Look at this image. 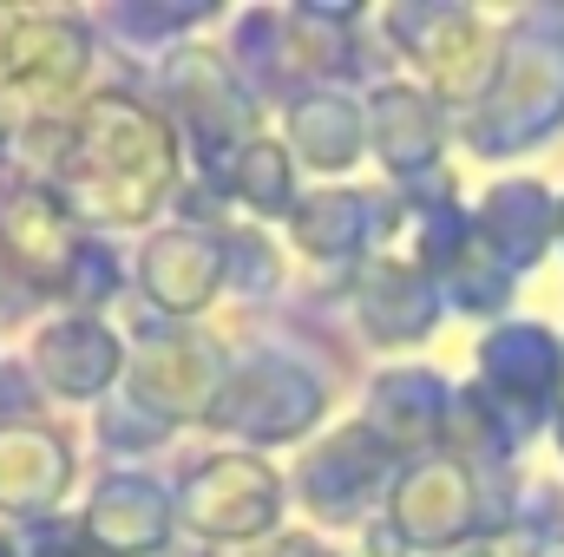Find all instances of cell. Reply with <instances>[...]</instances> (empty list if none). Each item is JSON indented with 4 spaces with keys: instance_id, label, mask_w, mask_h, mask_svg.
<instances>
[{
    "instance_id": "obj_1",
    "label": "cell",
    "mask_w": 564,
    "mask_h": 557,
    "mask_svg": "<svg viewBox=\"0 0 564 557\" xmlns=\"http://www.w3.org/2000/svg\"><path fill=\"white\" fill-rule=\"evenodd\" d=\"M184 505H191L197 532H210V538H250V532H263L276 518V479L263 466H250V459H210V466H197Z\"/></svg>"
},
{
    "instance_id": "obj_2",
    "label": "cell",
    "mask_w": 564,
    "mask_h": 557,
    "mask_svg": "<svg viewBox=\"0 0 564 557\" xmlns=\"http://www.w3.org/2000/svg\"><path fill=\"white\" fill-rule=\"evenodd\" d=\"M322 407V387L282 361H263L250 374L230 381V394L217 401V426H237V433H263V439H282L295 426H308Z\"/></svg>"
},
{
    "instance_id": "obj_3",
    "label": "cell",
    "mask_w": 564,
    "mask_h": 557,
    "mask_svg": "<svg viewBox=\"0 0 564 557\" xmlns=\"http://www.w3.org/2000/svg\"><path fill=\"white\" fill-rule=\"evenodd\" d=\"M40 368H46V381L59 394H99L112 381V368H119V348H112V335L99 321L79 315V321H59V328L40 335Z\"/></svg>"
},
{
    "instance_id": "obj_4",
    "label": "cell",
    "mask_w": 564,
    "mask_h": 557,
    "mask_svg": "<svg viewBox=\"0 0 564 557\" xmlns=\"http://www.w3.org/2000/svg\"><path fill=\"white\" fill-rule=\"evenodd\" d=\"M473 518V485L459 466H426L401 492V532L408 538H453Z\"/></svg>"
},
{
    "instance_id": "obj_5",
    "label": "cell",
    "mask_w": 564,
    "mask_h": 557,
    "mask_svg": "<svg viewBox=\"0 0 564 557\" xmlns=\"http://www.w3.org/2000/svg\"><path fill=\"white\" fill-rule=\"evenodd\" d=\"M93 538L112 551H144L164 538V499L151 479H112L93 499Z\"/></svg>"
},
{
    "instance_id": "obj_6",
    "label": "cell",
    "mask_w": 564,
    "mask_h": 557,
    "mask_svg": "<svg viewBox=\"0 0 564 557\" xmlns=\"http://www.w3.org/2000/svg\"><path fill=\"white\" fill-rule=\"evenodd\" d=\"M217 282V243L204 237H158L151 256H144V288L164 302V308H197Z\"/></svg>"
},
{
    "instance_id": "obj_7",
    "label": "cell",
    "mask_w": 564,
    "mask_h": 557,
    "mask_svg": "<svg viewBox=\"0 0 564 557\" xmlns=\"http://www.w3.org/2000/svg\"><path fill=\"white\" fill-rule=\"evenodd\" d=\"M66 485V452L46 433H0V499L7 505H46Z\"/></svg>"
},
{
    "instance_id": "obj_8",
    "label": "cell",
    "mask_w": 564,
    "mask_h": 557,
    "mask_svg": "<svg viewBox=\"0 0 564 557\" xmlns=\"http://www.w3.org/2000/svg\"><path fill=\"white\" fill-rule=\"evenodd\" d=\"M375 139H381L394 171H421L433 157V112L414 92H381L375 99Z\"/></svg>"
},
{
    "instance_id": "obj_9",
    "label": "cell",
    "mask_w": 564,
    "mask_h": 557,
    "mask_svg": "<svg viewBox=\"0 0 564 557\" xmlns=\"http://www.w3.org/2000/svg\"><path fill=\"white\" fill-rule=\"evenodd\" d=\"M295 139L308 151V164L341 171V164L355 157V144H361V119H355L341 99H308V106L295 112Z\"/></svg>"
},
{
    "instance_id": "obj_10",
    "label": "cell",
    "mask_w": 564,
    "mask_h": 557,
    "mask_svg": "<svg viewBox=\"0 0 564 557\" xmlns=\"http://www.w3.org/2000/svg\"><path fill=\"white\" fill-rule=\"evenodd\" d=\"M486 368L499 381H525V387H552L558 374V348L539 335V328H506L492 348H486Z\"/></svg>"
},
{
    "instance_id": "obj_11",
    "label": "cell",
    "mask_w": 564,
    "mask_h": 557,
    "mask_svg": "<svg viewBox=\"0 0 564 557\" xmlns=\"http://www.w3.org/2000/svg\"><path fill=\"white\" fill-rule=\"evenodd\" d=\"M361 230H368V204L361 197H322L302 217V243L322 250V256H348L361 243Z\"/></svg>"
},
{
    "instance_id": "obj_12",
    "label": "cell",
    "mask_w": 564,
    "mask_h": 557,
    "mask_svg": "<svg viewBox=\"0 0 564 557\" xmlns=\"http://www.w3.org/2000/svg\"><path fill=\"white\" fill-rule=\"evenodd\" d=\"M243 197H257V204H282L289 197V164H282V151H270V144H250L243 151Z\"/></svg>"
},
{
    "instance_id": "obj_13",
    "label": "cell",
    "mask_w": 564,
    "mask_h": 557,
    "mask_svg": "<svg viewBox=\"0 0 564 557\" xmlns=\"http://www.w3.org/2000/svg\"><path fill=\"white\" fill-rule=\"evenodd\" d=\"M40 557H86V545H73V538H40Z\"/></svg>"
},
{
    "instance_id": "obj_14",
    "label": "cell",
    "mask_w": 564,
    "mask_h": 557,
    "mask_svg": "<svg viewBox=\"0 0 564 557\" xmlns=\"http://www.w3.org/2000/svg\"><path fill=\"white\" fill-rule=\"evenodd\" d=\"M539 557H564V545H545V551H539Z\"/></svg>"
}]
</instances>
